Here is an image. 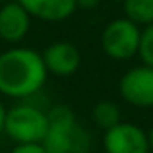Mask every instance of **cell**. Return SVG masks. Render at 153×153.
<instances>
[{
    "instance_id": "8fae6325",
    "label": "cell",
    "mask_w": 153,
    "mask_h": 153,
    "mask_svg": "<svg viewBox=\"0 0 153 153\" xmlns=\"http://www.w3.org/2000/svg\"><path fill=\"white\" fill-rule=\"evenodd\" d=\"M91 116H93V122L97 124L99 128L108 130V128L116 126V124L120 122V108H118V105H116L114 101L103 99V101L95 103Z\"/></svg>"
},
{
    "instance_id": "4fadbf2b",
    "label": "cell",
    "mask_w": 153,
    "mask_h": 153,
    "mask_svg": "<svg viewBox=\"0 0 153 153\" xmlns=\"http://www.w3.org/2000/svg\"><path fill=\"white\" fill-rule=\"evenodd\" d=\"M10 153H49L43 143H18L12 147Z\"/></svg>"
},
{
    "instance_id": "277c9868",
    "label": "cell",
    "mask_w": 153,
    "mask_h": 153,
    "mask_svg": "<svg viewBox=\"0 0 153 153\" xmlns=\"http://www.w3.org/2000/svg\"><path fill=\"white\" fill-rule=\"evenodd\" d=\"M140 29L136 23H132L126 18H118L112 19L105 25L103 33H101V47L103 52L112 60H130L132 56L138 54V47H140Z\"/></svg>"
},
{
    "instance_id": "6da1fadb",
    "label": "cell",
    "mask_w": 153,
    "mask_h": 153,
    "mask_svg": "<svg viewBox=\"0 0 153 153\" xmlns=\"http://www.w3.org/2000/svg\"><path fill=\"white\" fill-rule=\"evenodd\" d=\"M49 72L41 52L27 47H12L0 54V95L29 99L43 89Z\"/></svg>"
},
{
    "instance_id": "ba28073f",
    "label": "cell",
    "mask_w": 153,
    "mask_h": 153,
    "mask_svg": "<svg viewBox=\"0 0 153 153\" xmlns=\"http://www.w3.org/2000/svg\"><path fill=\"white\" fill-rule=\"evenodd\" d=\"M31 16L18 0H8L0 6V39L10 45L23 41L29 33Z\"/></svg>"
},
{
    "instance_id": "52a82bcc",
    "label": "cell",
    "mask_w": 153,
    "mask_h": 153,
    "mask_svg": "<svg viewBox=\"0 0 153 153\" xmlns=\"http://www.w3.org/2000/svg\"><path fill=\"white\" fill-rule=\"evenodd\" d=\"M47 72L56 78H70L82 66V52L70 41H54L41 52Z\"/></svg>"
},
{
    "instance_id": "2e32d148",
    "label": "cell",
    "mask_w": 153,
    "mask_h": 153,
    "mask_svg": "<svg viewBox=\"0 0 153 153\" xmlns=\"http://www.w3.org/2000/svg\"><path fill=\"white\" fill-rule=\"evenodd\" d=\"M147 138H149V147H151V153H153V126L149 128V132H147Z\"/></svg>"
},
{
    "instance_id": "9a60e30c",
    "label": "cell",
    "mask_w": 153,
    "mask_h": 153,
    "mask_svg": "<svg viewBox=\"0 0 153 153\" xmlns=\"http://www.w3.org/2000/svg\"><path fill=\"white\" fill-rule=\"evenodd\" d=\"M4 120H6V107H4L2 99H0V136L4 134Z\"/></svg>"
},
{
    "instance_id": "9c48e42d",
    "label": "cell",
    "mask_w": 153,
    "mask_h": 153,
    "mask_svg": "<svg viewBox=\"0 0 153 153\" xmlns=\"http://www.w3.org/2000/svg\"><path fill=\"white\" fill-rule=\"evenodd\" d=\"M27 14L41 22H64L68 19L76 10V0H18Z\"/></svg>"
},
{
    "instance_id": "7a4b0ae2",
    "label": "cell",
    "mask_w": 153,
    "mask_h": 153,
    "mask_svg": "<svg viewBox=\"0 0 153 153\" xmlns=\"http://www.w3.org/2000/svg\"><path fill=\"white\" fill-rule=\"evenodd\" d=\"M49 114V130L43 146L49 153H87L89 136L78 124L74 111L66 105H56Z\"/></svg>"
},
{
    "instance_id": "e0dca14e",
    "label": "cell",
    "mask_w": 153,
    "mask_h": 153,
    "mask_svg": "<svg viewBox=\"0 0 153 153\" xmlns=\"http://www.w3.org/2000/svg\"><path fill=\"white\" fill-rule=\"evenodd\" d=\"M0 2H8V0H0Z\"/></svg>"
},
{
    "instance_id": "5bb4252c",
    "label": "cell",
    "mask_w": 153,
    "mask_h": 153,
    "mask_svg": "<svg viewBox=\"0 0 153 153\" xmlns=\"http://www.w3.org/2000/svg\"><path fill=\"white\" fill-rule=\"evenodd\" d=\"M101 4V0H76V6L83 8V10H93Z\"/></svg>"
},
{
    "instance_id": "5b68a950",
    "label": "cell",
    "mask_w": 153,
    "mask_h": 153,
    "mask_svg": "<svg viewBox=\"0 0 153 153\" xmlns=\"http://www.w3.org/2000/svg\"><path fill=\"white\" fill-rule=\"evenodd\" d=\"M105 153H151L147 132L142 126L120 120L103 134Z\"/></svg>"
},
{
    "instance_id": "8992f818",
    "label": "cell",
    "mask_w": 153,
    "mask_h": 153,
    "mask_svg": "<svg viewBox=\"0 0 153 153\" xmlns=\"http://www.w3.org/2000/svg\"><path fill=\"white\" fill-rule=\"evenodd\" d=\"M120 97L136 108L153 107V68L140 64L134 66L118 82Z\"/></svg>"
},
{
    "instance_id": "30bf717a",
    "label": "cell",
    "mask_w": 153,
    "mask_h": 153,
    "mask_svg": "<svg viewBox=\"0 0 153 153\" xmlns=\"http://www.w3.org/2000/svg\"><path fill=\"white\" fill-rule=\"evenodd\" d=\"M124 18L138 27H147L153 23V0H124Z\"/></svg>"
},
{
    "instance_id": "7c38bea8",
    "label": "cell",
    "mask_w": 153,
    "mask_h": 153,
    "mask_svg": "<svg viewBox=\"0 0 153 153\" xmlns=\"http://www.w3.org/2000/svg\"><path fill=\"white\" fill-rule=\"evenodd\" d=\"M138 56L142 58V64L153 68V23L142 29V35H140V47H138Z\"/></svg>"
},
{
    "instance_id": "3957f363",
    "label": "cell",
    "mask_w": 153,
    "mask_h": 153,
    "mask_svg": "<svg viewBox=\"0 0 153 153\" xmlns=\"http://www.w3.org/2000/svg\"><path fill=\"white\" fill-rule=\"evenodd\" d=\"M49 130V114L47 111L29 103L14 105L6 108L4 120V136L18 143H43Z\"/></svg>"
}]
</instances>
